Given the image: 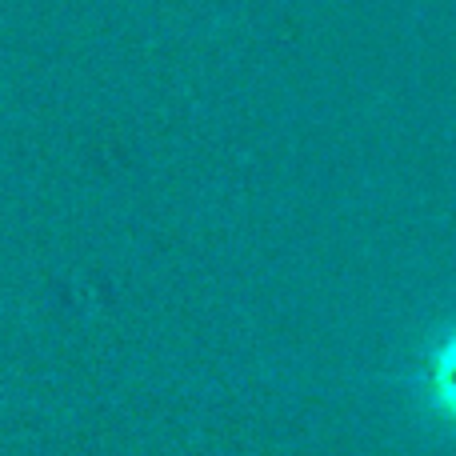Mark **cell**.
I'll use <instances>...</instances> for the list:
<instances>
[{"label":"cell","instance_id":"obj_1","mask_svg":"<svg viewBox=\"0 0 456 456\" xmlns=\"http://www.w3.org/2000/svg\"><path fill=\"white\" fill-rule=\"evenodd\" d=\"M420 385H425L433 409L456 425V332H449V337L441 340V348L425 361Z\"/></svg>","mask_w":456,"mask_h":456}]
</instances>
